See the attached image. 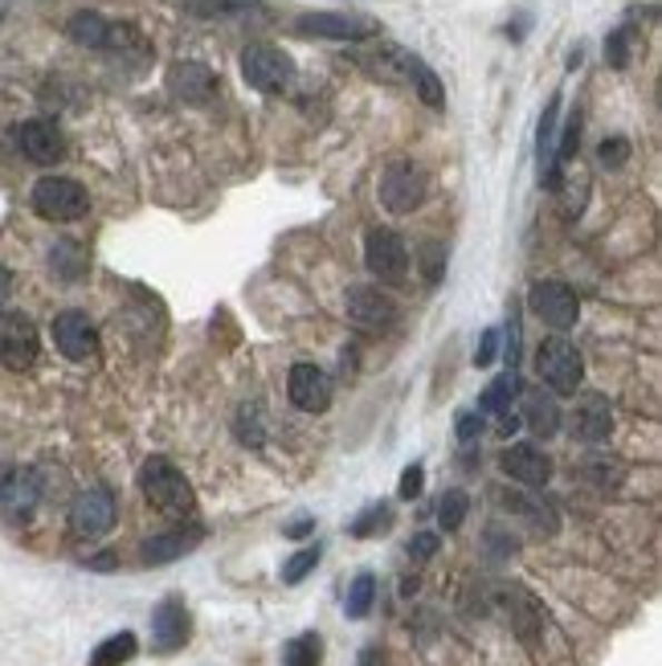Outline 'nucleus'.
Segmentation results:
<instances>
[{
  "instance_id": "15",
  "label": "nucleus",
  "mask_w": 662,
  "mask_h": 666,
  "mask_svg": "<svg viewBox=\"0 0 662 666\" xmlns=\"http://www.w3.org/2000/svg\"><path fill=\"white\" fill-rule=\"evenodd\" d=\"M53 344L66 360H95L99 356V331L87 319V311H62L53 319Z\"/></svg>"
},
{
  "instance_id": "5",
  "label": "nucleus",
  "mask_w": 662,
  "mask_h": 666,
  "mask_svg": "<svg viewBox=\"0 0 662 666\" xmlns=\"http://www.w3.org/2000/svg\"><path fill=\"white\" fill-rule=\"evenodd\" d=\"M429 197V177L417 160H393L381 172V205L388 213H413Z\"/></svg>"
},
{
  "instance_id": "21",
  "label": "nucleus",
  "mask_w": 662,
  "mask_h": 666,
  "mask_svg": "<svg viewBox=\"0 0 662 666\" xmlns=\"http://www.w3.org/2000/svg\"><path fill=\"white\" fill-rule=\"evenodd\" d=\"M200 540H205V528H197V524L160 531V536L144 540V548H139V560H144V565H172V560H180V556L197 553Z\"/></svg>"
},
{
  "instance_id": "48",
  "label": "nucleus",
  "mask_w": 662,
  "mask_h": 666,
  "mask_svg": "<svg viewBox=\"0 0 662 666\" xmlns=\"http://www.w3.org/2000/svg\"><path fill=\"white\" fill-rule=\"evenodd\" d=\"M500 417H503V421H500V434H503V438H507V434H515V429H520V417H515L512 409H507V414H500Z\"/></svg>"
},
{
  "instance_id": "13",
  "label": "nucleus",
  "mask_w": 662,
  "mask_h": 666,
  "mask_svg": "<svg viewBox=\"0 0 662 666\" xmlns=\"http://www.w3.org/2000/svg\"><path fill=\"white\" fill-rule=\"evenodd\" d=\"M295 33L319 41H368L381 33V26H376L373 17H356V13H307L295 21Z\"/></svg>"
},
{
  "instance_id": "29",
  "label": "nucleus",
  "mask_w": 662,
  "mask_h": 666,
  "mask_svg": "<svg viewBox=\"0 0 662 666\" xmlns=\"http://www.w3.org/2000/svg\"><path fill=\"white\" fill-rule=\"evenodd\" d=\"M373 602H376V577H373V573H360V577L348 585V597H344V614L360 622V617H368Z\"/></svg>"
},
{
  "instance_id": "27",
  "label": "nucleus",
  "mask_w": 662,
  "mask_h": 666,
  "mask_svg": "<svg viewBox=\"0 0 662 666\" xmlns=\"http://www.w3.org/2000/svg\"><path fill=\"white\" fill-rule=\"evenodd\" d=\"M556 123H561V95H552V102L544 107V119H540L536 143H540V180L552 172V151H556Z\"/></svg>"
},
{
  "instance_id": "32",
  "label": "nucleus",
  "mask_w": 662,
  "mask_h": 666,
  "mask_svg": "<svg viewBox=\"0 0 662 666\" xmlns=\"http://www.w3.org/2000/svg\"><path fill=\"white\" fill-rule=\"evenodd\" d=\"M503 504L512 507V511H520V516L532 519L540 531H556V516H552V507H544L540 499H524V495H503Z\"/></svg>"
},
{
  "instance_id": "28",
  "label": "nucleus",
  "mask_w": 662,
  "mask_h": 666,
  "mask_svg": "<svg viewBox=\"0 0 662 666\" xmlns=\"http://www.w3.org/2000/svg\"><path fill=\"white\" fill-rule=\"evenodd\" d=\"M319 663H324V638L315 629H307V634H299V638H290L283 646V666H319Z\"/></svg>"
},
{
  "instance_id": "7",
  "label": "nucleus",
  "mask_w": 662,
  "mask_h": 666,
  "mask_svg": "<svg viewBox=\"0 0 662 666\" xmlns=\"http://www.w3.org/2000/svg\"><path fill=\"white\" fill-rule=\"evenodd\" d=\"M41 507V475L33 466L4 463L0 466V511L13 524H29Z\"/></svg>"
},
{
  "instance_id": "18",
  "label": "nucleus",
  "mask_w": 662,
  "mask_h": 666,
  "mask_svg": "<svg viewBox=\"0 0 662 666\" xmlns=\"http://www.w3.org/2000/svg\"><path fill=\"white\" fill-rule=\"evenodd\" d=\"M500 466H503V475L524 483V487H549V478H552V458L540 450V446H527V441L507 446V450L500 454Z\"/></svg>"
},
{
  "instance_id": "2",
  "label": "nucleus",
  "mask_w": 662,
  "mask_h": 666,
  "mask_svg": "<svg viewBox=\"0 0 662 666\" xmlns=\"http://www.w3.org/2000/svg\"><path fill=\"white\" fill-rule=\"evenodd\" d=\"M66 38L87 46V50H115V53L144 50V38H139L136 26L111 21V17L95 13V9H82V13L70 17V21H66Z\"/></svg>"
},
{
  "instance_id": "12",
  "label": "nucleus",
  "mask_w": 662,
  "mask_h": 666,
  "mask_svg": "<svg viewBox=\"0 0 662 666\" xmlns=\"http://www.w3.org/2000/svg\"><path fill=\"white\" fill-rule=\"evenodd\" d=\"M188 638H192V614L180 593H168L156 609H151V646L160 654L185 650Z\"/></svg>"
},
{
  "instance_id": "41",
  "label": "nucleus",
  "mask_w": 662,
  "mask_h": 666,
  "mask_svg": "<svg viewBox=\"0 0 662 666\" xmlns=\"http://www.w3.org/2000/svg\"><path fill=\"white\" fill-rule=\"evenodd\" d=\"M585 475L593 478V483H601V487H610V483L622 478V470L613 463H605V458H593V463H585Z\"/></svg>"
},
{
  "instance_id": "8",
  "label": "nucleus",
  "mask_w": 662,
  "mask_h": 666,
  "mask_svg": "<svg viewBox=\"0 0 662 666\" xmlns=\"http://www.w3.org/2000/svg\"><path fill=\"white\" fill-rule=\"evenodd\" d=\"M41 336L26 311H0V365L9 372H29L38 365Z\"/></svg>"
},
{
  "instance_id": "31",
  "label": "nucleus",
  "mask_w": 662,
  "mask_h": 666,
  "mask_svg": "<svg viewBox=\"0 0 662 666\" xmlns=\"http://www.w3.org/2000/svg\"><path fill=\"white\" fill-rule=\"evenodd\" d=\"M50 266H53V275L62 278V282H75L82 270H87V262H82V254H78L75 241H58L50 254Z\"/></svg>"
},
{
  "instance_id": "11",
  "label": "nucleus",
  "mask_w": 662,
  "mask_h": 666,
  "mask_svg": "<svg viewBox=\"0 0 662 666\" xmlns=\"http://www.w3.org/2000/svg\"><path fill=\"white\" fill-rule=\"evenodd\" d=\"M344 315H348V324L364 336H381L388 327H397V302L388 299L385 290L376 287H352L348 299H344Z\"/></svg>"
},
{
  "instance_id": "37",
  "label": "nucleus",
  "mask_w": 662,
  "mask_h": 666,
  "mask_svg": "<svg viewBox=\"0 0 662 666\" xmlns=\"http://www.w3.org/2000/svg\"><path fill=\"white\" fill-rule=\"evenodd\" d=\"M605 62L610 66H630V29H617V33H610L605 38Z\"/></svg>"
},
{
  "instance_id": "6",
  "label": "nucleus",
  "mask_w": 662,
  "mask_h": 666,
  "mask_svg": "<svg viewBox=\"0 0 662 666\" xmlns=\"http://www.w3.org/2000/svg\"><path fill=\"white\" fill-rule=\"evenodd\" d=\"M241 78L263 95H283L295 87V62L278 46H246L241 50Z\"/></svg>"
},
{
  "instance_id": "10",
  "label": "nucleus",
  "mask_w": 662,
  "mask_h": 666,
  "mask_svg": "<svg viewBox=\"0 0 662 666\" xmlns=\"http://www.w3.org/2000/svg\"><path fill=\"white\" fill-rule=\"evenodd\" d=\"M364 266H368V275L381 278V282H405L409 278V246L401 233L393 229H373L368 238H364Z\"/></svg>"
},
{
  "instance_id": "40",
  "label": "nucleus",
  "mask_w": 662,
  "mask_h": 666,
  "mask_svg": "<svg viewBox=\"0 0 662 666\" xmlns=\"http://www.w3.org/2000/svg\"><path fill=\"white\" fill-rule=\"evenodd\" d=\"M495 356H500V331H495V327H487V331H483V340H478L475 365H478V368L495 365Z\"/></svg>"
},
{
  "instance_id": "38",
  "label": "nucleus",
  "mask_w": 662,
  "mask_h": 666,
  "mask_svg": "<svg viewBox=\"0 0 662 666\" xmlns=\"http://www.w3.org/2000/svg\"><path fill=\"white\" fill-rule=\"evenodd\" d=\"M422 487H425V466L422 463H413V466H405L401 470V483H397V495L409 504V499H417L422 495Z\"/></svg>"
},
{
  "instance_id": "47",
  "label": "nucleus",
  "mask_w": 662,
  "mask_h": 666,
  "mask_svg": "<svg viewBox=\"0 0 662 666\" xmlns=\"http://www.w3.org/2000/svg\"><path fill=\"white\" fill-rule=\"evenodd\" d=\"M360 666H385V654H381V646H368V650L360 654Z\"/></svg>"
},
{
  "instance_id": "42",
  "label": "nucleus",
  "mask_w": 662,
  "mask_h": 666,
  "mask_svg": "<svg viewBox=\"0 0 662 666\" xmlns=\"http://www.w3.org/2000/svg\"><path fill=\"white\" fill-rule=\"evenodd\" d=\"M434 553H437V536H434V531H417V536L409 540V556H413V560H429Z\"/></svg>"
},
{
  "instance_id": "33",
  "label": "nucleus",
  "mask_w": 662,
  "mask_h": 666,
  "mask_svg": "<svg viewBox=\"0 0 662 666\" xmlns=\"http://www.w3.org/2000/svg\"><path fill=\"white\" fill-rule=\"evenodd\" d=\"M393 528V511H388L385 504H376V507H368V511H360V519L352 524V536L356 540H368V536H381V531H388Z\"/></svg>"
},
{
  "instance_id": "3",
  "label": "nucleus",
  "mask_w": 662,
  "mask_h": 666,
  "mask_svg": "<svg viewBox=\"0 0 662 666\" xmlns=\"http://www.w3.org/2000/svg\"><path fill=\"white\" fill-rule=\"evenodd\" d=\"M536 372L544 377L552 392H561V397H576L581 389V377H585V365H581V352H576V344L556 331L549 340L540 344L536 352Z\"/></svg>"
},
{
  "instance_id": "22",
  "label": "nucleus",
  "mask_w": 662,
  "mask_h": 666,
  "mask_svg": "<svg viewBox=\"0 0 662 666\" xmlns=\"http://www.w3.org/2000/svg\"><path fill=\"white\" fill-rule=\"evenodd\" d=\"M401 78L417 90V99H422L429 111H442V107H446V87H442V78H437L434 66L422 62L417 53L401 50Z\"/></svg>"
},
{
  "instance_id": "46",
  "label": "nucleus",
  "mask_w": 662,
  "mask_h": 666,
  "mask_svg": "<svg viewBox=\"0 0 662 666\" xmlns=\"http://www.w3.org/2000/svg\"><path fill=\"white\" fill-rule=\"evenodd\" d=\"M9 295H13V275H9L4 266H0V311L9 307Z\"/></svg>"
},
{
  "instance_id": "17",
  "label": "nucleus",
  "mask_w": 662,
  "mask_h": 666,
  "mask_svg": "<svg viewBox=\"0 0 662 666\" xmlns=\"http://www.w3.org/2000/svg\"><path fill=\"white\" fill-rule=\"evenodd\" d=\"M17 148L26 151V160L50 168L66 156V136L53 119H26L17 127Z\"/></svg>"
},
{
  "instance_id": "14",
  "label": "nucleus",
  "mask_w": 662,
  "mask_h": 666,
  "mask_svg": "<svg viewBox=\"0 0 662 666\" xmlns=\"http://www.w3.org/2000/svg\"><path fill=\"white\" fill-rule=\"evenodd\" d=\"M115 528V495L107 487L82 490L70 507V531L75 540H102Z\"/></svg>"
},
{
  "instance_id": "35",
  "label": "nucleus",
  "mask_w": 662,
  "mask_h": 666,
  "mask_svg": "<svg viewBox=\"0 0 662 666\" xmlns=\"http://www.w3.org/2000/svg\"><path fill=\"white\" fill-rule=\"evenodd\" d=\"M442 270H446V246H437V241H425V246H422L425 287H437V282H442Z\"/></svg>"
},
{
  "instance_id": "19",
  "label": "nucleus",
  "mask_w": 662,
  "mask_h": 666,
  "mask_svg": "<svg viewBox=\"0 0 662 666\" xmlns=\"http://www.w3.org/2000/svg\"><path fill=\"white\" fill-rule=\"evenodd\" d=\"M287 392L295 409L303 414H324L327 405H332V380H327L324 368L315 365H295L287 372Z\"/></svg>"
},
{
  "instance_id": "44",
  "label": "nucleus",
  "mask_w": 662,
  "mask_h": 666,
  "mask_svg": "<svg viewBox=\"0 0 662 666\" xmlns=\"http://www.w3.org/2000/svg\"><path fill=\"white\" fill-rule=\"evenodd\" d=\"M507 365H520V315L512 311V319H507Z\"/></svg>"
},
{
  "instance_id": "39",
  "label": "nucleus",
  "mask_w": 662,
  "mask_h": 666,
  "mask_svg": "<svg viewBox=\"0 0 662 666\" xmlns=\"http://www.w3.org/2000/svg\"><path fill=\"white\" fill-rule=\"evenodd\" d=\"M597 156H601L605 168H622V163L630 160V139H622V136L605 139V143L597 148Z\"/></svg>"
},
{
  "instance_id": "20",
  "label": "nucleus",
  "mask_w": 662,
  "mask_h": 666,
  "mask_svg": "<svg viewBox=\"0 0 662 666\" xmlns=\"http://www.w3.org/2000/svg\"><path fill=\"white\" fill-rule=\"evenodd\" d=\"M168 90H172V99L188 102V107H205L217 99V74L200 62H176L168 70Z\"/></svg>"
},
{
  "instance_id": "25",
  "label": "nucleus",
  "mask_w": 662,
  "mask_h": 666,
  "mask_svg": "<svg viewBox=\"0 0 662 666\" xmlns=\"http://www.w3.org/2000/svg\"><path fill=\"white\" fill-rule=\"evenodd\" d=\"M136 654H139V638L131 634V629H119V634H111L107 642L95 646L87 666H127Z\"/></svg>"
},
{
  "instance_id": "23",
  "label": "nucleus",
  "mask_w": 662,
  "mask_h": 666,
  "mask_svg": "<svg viewBox=\"0 0 662 666\" xmlns=\"http://www.w3.org/2000/svg\"><path fill=\"white\" fill-rule=\"evenodd\" d=\"M180 9L200 21H238V17L266 13L263 0H180Z\"/></svg>"
},
{
  "instance_id": "36",
  "label": "nucleus",
  "mask_w": 662,
  "mask_h": 666,
  "mask_svg": "<svg viewBox=\"0 0 662 666\" xmlns=\"http://www.w3.org/2000/svg\"><path fill=\"white\" fill-rule=\"evenodd\" d=\"M238 438L250 441V446H263V409H258V405H241Z\"/></svg>"
},
{
  "instance_id": "26",
  "label": "nucleus",
  "mask_w": 662,
  "mask_h": 666,
  "mask_svg": "<svg viewBox=\"0 0 662 666\" xmlns=\"http://www.w3.org/2000/svg\"><path fill=\"white\" fill-rule=\"evenodd\" d=\"M520 392V368H507L503 377H495L487 385V392L478 397V414H507Z\"/></svg>"
},
{
  "instance_id": "16",
  "label": "nucleus",
  "mask_w": 662,
  "mask_h": 666,
  "mask_svg": "<svg viewBox=\"0 0 662 666\" xmlns=\"http://www.w3.org/2000/svg\"><path fill=\"white\" fill-rule=\"evenodd\" d=\"M569 429H573L576 441H589V446H597L613 434V405L610 397H601V392H581L573 405V414H569Z\"/></svg>"
},
{
  "instance_id": "30",
  "label": "nucleus",
  "mask_w": 662,
  "mask_h": 666,
  "mask_svg": "<svg viewBox=\"0 0 662 666\" xmlns=\"http://www.w3.org/2000/svg\"><path fill=\"white\" fill-rule=\"evenodd\" d=\"M466 511H471V495L454 487V490H446L442 504H437V524H442L446 531H458L466 524Z\"/></svg>"
},
{
  "instance_id": "4",
  "label": "nucleus",
  "mask_w": 662,
  "mask_h": 666,
  "mask_svg": "<svg viewBox=\"0 0 662 666\" xmlns=\"http://www.w3.org/2000/svg\"><path fill=\"white\" fill-rule=\"evenodd\" d=\"M33 213L58 221V226H70V221H82L90 213V197L70 177H41L33 185Z\"/></svg>"
},
{
  "instance_id": "24",
  "label": "nucleus",
  "mask_w": 662,
  "mask_h": 666,
  "mask_svg": "<svg viewBox=\"0 0 662 666\" xmlns=\"http://www.w3.org/2000/svg\"><path fill=\"white\" fill-rule=\"evenodd\" d=\"M524 421L536 438H552V434L561 429V405H556V397L544 389H527L524 392Z\"/></svg>"
},
{
  "instance_id": "9",
  "label": "nucleus",
  "mask_w": 662,
  "mask_h": 666,
  "mask_svg": "<svg viewBox=\"0 0 662 666\" xmlns=\"http://www.w3.org/2000/svg\"><path fill=\"white\" fill-rule=\"evenodd\" d=\"M527 307H532V315H536L544 327H552V331H569V327L576 324V315H581L576 295L561 278H536L532 290H527Z\"/></svg>"
},
{
  "instance_id": "43",
  "label": "nucleus",
  "mask_w": 662,
  "mask_h": 666,
  "mask_svg": "<svg viewBox=\"0 0 662 666\" xmlns=\"http://www.w3.org/2000/svg\"><path fill=\"white\" fill-rule=\"evenodd\" d=\"M458 441H475L483 434V414H458Z\"/></svg>"
},
{
  "instance_id": "45",
  "label": "nucleus",
  "mask_w": 662,
  "mask_h": 666,
  "mask_svg": "<svg viewBox=\"0 0 662 666\" xmlns=\"http://www.w3.org/2000/svg\"><path fill=\"white\" fill-rule=\"evenodd\" d=\"M312 531H315V519H307V516L295 519V524H287V536H290V540H303V536H312Z\"/></svg>"
},
{
  "instance_id": "34",
  "label": "nucleus",
  "mask_w": 662,
  "mask_h": 666,
  "mask_svg": "<svg viewBox=\"0 0 662 666\" xmlns=\"http://www.w3.org/2000/svg\"><path fill=\"white\" fill-rule=\"evenodd\" d=\"M319 556H324V548H319V544H307V548H299V553H295L287 565H283V580H287V585H299V580H307V573H315V565H319Z\"/></svg>"
},
{
  "instance_id": "1",
  "label": "nucleus",
  "mask_w": 662,
  "mask_h": 666,
  "mask_svg": "<svg viewBox=\"0 0 662 666\" xmlns=\"http://www.w3.org/2000/svg\"><path fill=\"white\" fill-rule=\"evenodd\" d=\"M139 487L148 495V504L156 511L172 519H188L197 511V495H192V483L185 478L180 466H172L168 458H148L144 470H139Z\"/></svg>"
}]
</instances>
